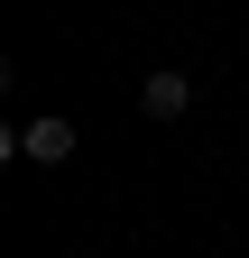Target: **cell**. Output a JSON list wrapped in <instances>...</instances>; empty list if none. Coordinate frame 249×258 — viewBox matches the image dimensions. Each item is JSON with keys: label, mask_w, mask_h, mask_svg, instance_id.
<instances>
[{"label": "cell", "mask_w": 249, "mask_h": 258, "mask_svg": "<svg viewBox=\"0 0 249 258\" xmlns=\"http://www.w3.org/2000/svg\"><path fill=\"white\" fill-rule=\"evenodd\" d=\"M184 102H194V83H184L175 64H157V74L139 83V111H148V120H184Z\"/></svg>", "instance_id": "cell-2"}, {"label": "cell", "mask_w": 249, "mask_h": 258, "mask_svg": "<svg viewBox=\"0 0 249 258\" xmlns=\"http://www.w3.org/2000/svg\"><path fill=\"white\" fill-rule=\"evenodd\" d=\"M74 148H83V139H74V120H65V111H46V120H28V129H19V157H37V166H65Z\"/></svg>", "instance_id": "cell-1"}]
</instances>
